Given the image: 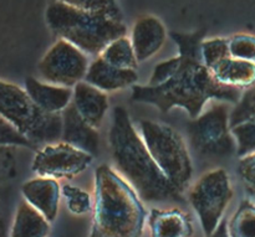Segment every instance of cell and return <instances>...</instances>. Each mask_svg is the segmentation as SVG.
<instances>
[{
	"instance_id": "83f0119b",
	"label": "cell",
	"mask_w": 255,
	"mask_h": 237,
	"mask_svg": "<svg viewBox=\"0 0 255 237\" xmlns=\"http://www.w3.org/2000/svg\"><path fill=\"white\" fill-rule=\"evenodd\" d=\"M0 147H26L36 148L32 142H30L22 133H20L10 122L0 116Z\"/></svg>"
},
{
	"instance_id": "603a6c76",
	"label": "cell",
	"mask_w": 255,
	"mask_h": 237,
	"mask_svg": "<svg viewBox=\"0 0 255 237\" xmlns=\"http://www.w3.org/2000/svg\"><path fill=\"white\" fill-rule=\"evenodd\" d=\"M57 1L65 2L77 9L97 12V14L106 15L111 19L124 21L121 7L117 4L116 0H57Z\"/></svg>"
},
{
	"instance_id": "ac0fdd59",
	"label": "cell",
	"mask_w": 255,
	"mask_h": 237,
	"mask_svg": "<svg viewBox=\"0 0 255 237\" xmlns=\"http://www.w3.org/2000/svg\"><path fill=\"white\" fill-rule=\"evenodd\" d=\"M219 83L236 88H248L255 83V64L229 56L211 70Z\"/></svg>"
},
{
	"instance_id": "5b68a950",
	"label": "cell",
	"mask_w": 255,
	"mask_h": 237,
	"mask_svg": "<svg viewBox=\"0 0 255 237\" xmlns=\"http://www.w3.org/2000/svg\"><path fill=\"white\" fill-rule=\"evenodd\" d=\"M0 116L4 117L35 146L54 143L61 138V114L42 111L26 89L0 81Z\"/></svg>"
},
{
	"instance_id": "cb8c5ba5",
	"label": "cell",
	"mask_w": 255,
	"mask_h": 237,
	"mask_svg": "<svg viewBox=\"0 0 255 237\" xmlns=\"http://www.w3.org/2000/svg\"><path fill=\"white\" fill-rule=\"evenodd\" d=\"M255 121V83L242 93L241 99L229 116L231 128L246 122Z\"/></svg>"
},
{
	"instance_id": "8992f818",
	"label": "cell",
	"mask_w": 255,
	"mask_h": 237,
	"mask_svg": "<svg viewBox=\"0 0 255 237\" xmlns=\"http://www.w3.org/2000/svg\"><path fill=\"white\" fill-rule=\"evenodd\" d=\"M139 132L152 158L174 188L183 193L193 174L191 157L181 134L159 122L144 119Z\"/></svg>"
},
{
	"instance_id": "4dcf8cb0",
	"label": "cell",
	"mask_w": 255,
	"mask_h": 237,
	"mask_svg": "<svg viewBox=\"0 0 255 237\" xmlns=\"http://www.w3.org/2000/svg\"><path fill=\"white\" fill-rule=\"evenodd\" d=\"M10 147H0V180L11 178L15 174V158Z\"/></svg>"
},
{
	"instance_id": "3957f363",
	"label": "cell",
	"mask_w": 255,
	"mask_h": 237,
	"mask_svg": "<svg viewBox=\"0 0 255 237\" xmlns=\"http://www.w3.org/2000/svg\"><path fill=\"white\" fill-rule=\"evenodd\" d=\"M139 199L116 170L106 164L97 166L90 237H141L146 211Z\"/></svg>"
},
{
	"instance_id": "484cf974",
	"label": "cell",
	"mask_w": 255,
	"mask_h": 237,
	"mask_svg": "<svg viewBox=\"0 0 255 237\" xmlns=\"http://www.w3.org/2000/svg\"><path fill=\"white\" fill-rule=\"evenodd\" d=\"M237 143V154L246 157L255 153V121L246 122L232 128Z\"/></svg>"
},
{
	"instance_id": "f1b7e54d",
	"label": "cell",
	"mask_w": 255,
	"mask_h": 237,
	"mask_svg": "<svg viewBox=\"0 0 255 237\" xmlns=\"http://www.w3.org/2000/svg\"><path fill=\"white\" fill-rule=\"evenodd\" d=\"M181 62L182 57L178 55V56L172 57V59L156 65L153 74H152L151 81H149V86H158V84H162L168 81V79H171L176 75V72L178 71Z\"/></svg>"
},
{
	"instance_id": "2e32d148",
	"label": "cell",
	"mask_w": 255,
	"mask_h": 237,
	"mask_svg": "<svg viewBox=\"0 0 255 237\" xmlns=\"http://www.w3.org/2000/svg\"><path fill=\"white\" fill-rule=\"evenodd\" d=\"M72 104L76 107L80 116L95 128H99L109 109V98L106 92L81 81L74 87Z\"/></svg>"
},
{
	"instance_id": "9c48e42d",
	"label": "cell",
	"mask_w": 255,
	"mask_h": 237,
	"mask_svg": "<svg viewBox=\"0 0 255 237\" xmlns=\"http://www.w3.org/2000/svg\"><path fill=\"white\" fill-rule=\"evenodd\" d=\"M89 60L84 51L64 39H59L39 62V74L45 82L64 87H75L85 79Z\"/></svg>"
},
{
	"instance_id": "7c38bea8",
	"label": "cell",
	"mask_w": 255,
	"mask_h": 237,
	"mask_svg": "<svg viewBox=\"0 0 255 237\" xmlns=\"http://www.w3.org/2000/svg\"><path fill=\"white\" fill-rule=\"evenodd\" d=\"M129 39L138 62L146 61L163 46L167 39L166 27L158 17L144 15L136 20Z\"/></svg>"
},
{
	"instance_id": "1f68e13d",
	"label": "cell",
	"mask_w": 255,
	"mask_h": 237,
	"mask_svg": "<svg viewBox=\"0 0 255 237\" xmlns=\"http://www.w3.org/2000/svg\"><path fill=\"white\" fill-rule=\"evenodd\" d=\"M208 237H231L229 236L228 231V223H227V219H222V221L219 223V225L217 226L216 230L211 234Z\"/></svg>"
},
{
	"instance_id": "ba28073f",
	"label": "cell",
	"mask_w": 255,
	"mask_h": 237,
	"mask_svg": "<svg viewBox=\"0 0 255 237\" xmlns=\"http://www.w3.org/2000/svg\"><path fill=\"white\" fill-rule=\"evenodd\" d=\"M232 198L233 189L228 174L223 169L204 174L189 191V203L201 220L206 237L219 225Z\"/></svg>"
},
{
	"instance_id": "4fadbf2b",
	"label": "cell",
	"mask_w": 255,
	"mask_h": 237,
	"mask_svg": "<svg viewBox=\"0 0 255 237\" xmlns=\"http://www.w3.org/2000/svg\"><path fill=\"white\" fill-rule=\"evenodd\" d=\"M25 201L34 206L49 221H52L59 211L61 188L56 179L37 176L26 181L21 188Z\"/></svg>"
},
{
	"instance_id": "f546056e",
	"label": "cell",
	"mask_w": 255,
	"mask_h": 237,
	"mask_svg": "<svg viewBox=\"0 0 255 237\" xmlns=\"http://www.w3.org/2000/svg\"><path fill=\"white\" fill-rule=\"evenodd\" d=\"M237 171L244 188L255 198V153L242 157Z\"/></svg>"
},
{
	"instance_id": "7a4b0ae2",
	"label": "cell",
	"mask_w": 255,
	"mask_h": 237,
	"mask_svg": "<svg viewBox=\"0 0 255 237\" xmlns=\"http://www.w3.org/2000/svg\"><path fill=\"white\" fill-rule=\"evenodd\" d=\"M181 66L171 79L158 86H132V101L156 106L163 113L174 107L186 109L192 118L203 112L209 99L238 103L241 88L219 83L198 57L179 55Z\"/></svg>"
},
{
	"instance_id": "8fae6325",
	"label": "cell",
	"mask_w": 255,
	"mask_h": 237,
	"mask_svg": "<svg viewBox=\"0 0 255 237\" xmlns=\"http://www.w3.org/2000/svg\"><path fill=\"white\" fill-rule=\"evenodd\" d=\"M62 142L71 144L91 156H97L100 147V133L97 128L85 121L76 107L71 103L61 112Z\"/></svg>"
},
{
	"instance_id": "5bb4252c",
	"label": "cell",
	"mask_w": 255,
	"mask_h": 237,
	"mask_svg": "<svg viewBox=\"0 0 255 237\" xmlns=\"http://www.w3.org/2000/svg\"><path fill=\"white\" fill-rule=\"evenodd\" d=\"M138 75L136 70L120 69L106 62L100 56L90 64L85 76V81L104 92H114L126 88L136 83Z\"/></svg>"
},
{
	"instance_id": "4316f807",
	"label": "cell",
	"mask_w": 255,
	"mask_h": 237,
	"mask_svg": "<svg viewBox=\"0 0 255 237\" xmlns=\"http://www.w3.org/2000/svg\"><path fill=\"white\" fill-rule=\"evenodd\" d=\"M229 54L232 57L255 64V36L237 34L228 39Z\"/></svg>"
},
{
	"instance_id": "277c9868",
	"label": "cell",
	"mask_w": 255,
	"mask_h": 237,
	"mask_svg": "<svg viewBox=\"0 0 255 237\" xmlns=\"http://www.w3.org/2000/svg\"><path fill=\"white\" fill-rule=\"evenodd\" d=\"M45 19L59 39L71 42L86 55L99 56L110 42L127 34L124 21L77 9L57 0L47 6Z\"/></svg>"
},
{
	"instance_id": "52a82bcc",
	"label": "cell",
	"mask_w": 255,
	"mask_h": 237,
	"mask_svg": "<svg viewBox=\"0 0 255 237\" xmlns=\"http://www.w3.org/2000/svg\"><path fill=\"white\" fill-rule=\"evenodd\" d=\"M226 104L219 103L202 112L188 123V136L197 153L207 158H227L237 152Z\"/></svg>"
},
{
	"instance_id": "d6986e66",
	"label": "cell",
	"mask_w": 255,
	"mask_h": 237,
	"mask_svg": "<svg viewBox=\"0 0 255 237\" xmlns=\"http://www.w3.org/2000/svg\"><path fill=\"white\" fill-rule=\"evenodd\" d=\"M50 221L27 201L17 208L11 237H47L50 234Z\"/></svg>"
},
{
	"instance_id": "d4e9b609",
	"label": "cell",
	"mask_w": 255,
	"mask_h": 237,
	"mask_svg": "<svg viewBox=\"0 0 255 237\" xmlns=\"http://www.w3.org/2000/svg\"><path fill=\"white\" fill-rule=\"evenodd\" d=\"M61 195L66 201L67 209L75 215H84L92 210V199L90 194L77 186L65 184L61 188Z\"/></svg>"
},
{
	"instance_id": "7402d4cb",
	"label": "cell",
	"mask_w": 255,
	"mask_h": 237,
	"mask_svg": "<svg viewBox=\"0 0 255 237\" xmlns=\"http://www.w3.org/2000/svg\"><path fill=\"white\" fill-rule=\"evenodd\" d=\"M231 56L229 54L228 39L224 37H213L202 41L201 57L202 62L208 70L216 67L219 62Z\"/></svg>"
},
{
	"instance_id": "ffe728a7",
	"label": "cell",
	"mask_w": 255,
	"mask_h": 237,
	"mask_svg": "<svg viewBox=\"0 0 255 237\" xmlns=\"http://www.w3.org/2000/svg\"><path fill=\"white\" fill-rule=\"evenodd\" d=\"M99 56L120 69L136 70L138 66V60L134 54L131 39L126 35L110 42Z\"/></svg>"
},
{
	"instance_id": "6da1fadb",
	"label": "cell",
	"mask_w": 255,
	"mask_h": 237,
	"mask_svg": "<svg viewBox=\"0 0 255 237\" xmlns=\"http://www.w3.org/2000/svg\"><path fill=\"white\" fill-rule=\"evenodd\" d=\"M109 144L117 173L148 203H183L182 191L174 188L152 158L146 143L134 128L128 112L115 107Z\"/></svg>"
},
{
	"instance_id": "44dd1931",
	"label": "cell",
	"mask_w": 255,
	"mask_h": 237,
	"mask_svg": "<svg viewBox=\"0 0 255 237\" xmlns=\"http://www.w3.org/2000/svg\"><path fill=\"white\" fill-rule=\"evenodd\" d=\"M231 237H255V205L251 201L242 203L228 226Z\"/></svg>"
},
{
	"instance_id": "e0dca14e",
	"label": "cell",
	"mask_w": 255,
	"mask_h": 237,
	"mask_svg": "<svg viewBox=\"0 0 255 237\" xmlns=\"http://www.w3.org/2000/svg\"><path fill=\"white\" fill-rule=\"evenodd\" d=\"M151 237H191L193 226L189 216L178 209L158 210L149 214Z\"/></svg>"
},
{
	"instance_id": "9a60e30c",
	"label": "cell",
	"mask_w": 255,
	"mask_h": 237,
	"mask_svg": "<svg viewBox=\"0 0 255 237\" xmlns=\"http://www.w3.org/2000/svg\"><path fill=\"white\" fill-rule=\"evenodd\" d=\"M25 89L42 111L52 114H61L71 103L74 96V89L71 87L41 82L34 77H27L25 79Z\"/></svg>"
},
{
	"instance_id": "30bf717a",
	"label": "cell",
	"mask_w": 255,
	"mask_h": 237,
	"mask_svg": "<svg viewBox=\"0 0 255 237\" xmlns=\"http://www.w3.org/2000/svg\"><path fill=\"white\" fill-rule=\"evenodd\" d=\"M92 161L94 156L66 142L47 143L37 151L31 169L37 176L71 179L89 169Z\"/></svg>"
}]
</instances>
